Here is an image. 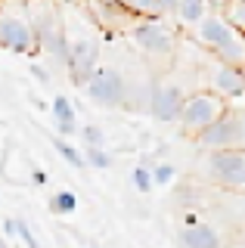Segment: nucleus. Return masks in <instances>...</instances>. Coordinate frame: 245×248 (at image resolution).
Returning a JSON list of instances; mask_svg holds the SVG:
<instances>
[{
	"instance_id": "7",
	"label": "nucleus",
	"mask_w": 245,
	"mask_h": 248,
	"mask_svg": "<svg viewBox=\"0 0 245 248\" xmlns=\"http://www.w3.org/2000/svg\"><path fill=\"white\" fill-rule=\"evenodd\" d=\"M211 93L224 99L227 108H245V78H242V68L214 62V68H211Z\"/></svg>"
},
{
	"instance_id": "15",
	"label": "nucleus",
	"mask_w": 245,
	"mask_h": 248,
	"mask_svg": "<svg viewBox=\"0 0 245 248\" xmlns=\"http://www.w3.org/2000/svg\"><path fill=\"white\" fill-rule=\"evenodd\" d=\"M115 3H118L124 13L140 16V19H158V16H162L158 0H115Z\"/></svg>"
},
{
	"instance_id": "26",
	"label": "nucleus",
	"mask_w": 245,
	"mask_h": 248,
	"mask_svg": "<svg viewBox=\"0 0 245 248\" xmlns=\"http://www.w3.org/2000/svg\"><path fill=\"white\" fill-rule=\"evenodd\" d=\"M0 248H10V242H6V239H3V236H0Z\"/></svg>"
},
{
	"instance_id": "27",
	"label": "nucleus",
	"mask_w": 245,
	"mask_h": 248,
	"mask_svg": "<svg viewBox=\"0 0 245 248\" xmlns=\"http://www.w3.org/2000/svg\"><path fill=\"white\" fill-rule=\"evenodd\" d=\"M242 78H245V68H242Z\"/></svg>"
},
{
	"instance_id": "3",
	"label": "nucleus",
	"mask_w": 245,
	"mask_h": 248,
	"mask_svg": "<svg viewBox=\"0 0 245 248\" xmlns=\"http://www.w3.org/2000/svg\"><path fill=\"white\" fill-rule=\"evenodd\" d=\"M202 174L224 189L245 192V152H208L202 161Z\"/></svg>"
},
{
	"instance_id": "23",
	"label": "nucleus",
	"mask_w": 245,
	"mask_h": 248,
	"mask_svg": "<svg viewBox=\"0 0 245 248\" xmlns=\"http://www.w3.org/2000/svg\"><path fill=\"white\" fill-rule=\"evenodd\" d=\"M16 236L25 242V248H37V239L31 236V230H28V223L25 220H16Z\"/></svg>"
},
{
	"instance_id": "11",
	"label": "nucleus",
	"mask_w": 245,
	"mask_h": 248,
	"mask_svg": "<svg viewBox=\"0 0 245 248\" xmlns=\"http://www.w3.org/2000/svg\"><path fill=\"white\" fill-rule=\"evenodd\" d=\"M180 245L183 248H220L224 242H220V236H217V230L208 227V223H186L180 232Z\"/></svg>"
},
{
	"instance_id": "17",
	"label": "nucleus",
	"mask_w": 245,
	"mask_h": 248,
	"mask_svg": "<svg viewBox=\"0 0 245 248\" xmlns=\"http://www.w3.org/2000/svg\"><path fill=\"white\" fill-rule=\"evenodd\" d=\"M53 149H56L62 158L68 161L72 168H84V155L72 146V140H62V137H53Z\"/></svg>"
},
{
	"instance_id": "5",
	"label": "nucleus",
	"mask_w": 245,
	"mask_h": 248,
	"mask_svg": "<svg viewBox=\"0 0 245 248\" xmlns=\"http://www.w3.org/2000/svg\"><path fill=\"white\" fill-rule=\"evenodd\" d=\"M84 90H87V96L93 99L96 106H106V108H115V106H121L127 99L124 78H121L118 68H109V65H99L96 72L87 78Z\"/></svg>"
},
{
	"instance_id": "29",
	"label": "nucleus",
	"mask_w": 245,
	"mask_h": 248,
	"mask_svg": "<svg viewBox=\"0 0 245 248\" xmlns=\"http://www.w3.org/2000/svg\"><path fill=\"white\" fill-rule=\"evenodd\" d=\"M230 3H233V0H230Z\"/></svg>"
},
{
	"instance_id": "8",
	"label": "nucleus",
	"mask_w": 245,
	"mask_h": 248,
	"mask_svg": "<svg viewBox=\"0 0 245 248\" xmlns=\"http://www.w3.org/2000/svg\"><path fill=\"white\" fill-rule=\"evenodd\" d=\"M65 68L72 72L75 84H87V78L99 68V46L90 37H75L65 50Z\"/></svg>"
},
{
	"instance_id": "20",
	"label": "nucleus",
	"mask_w": 245,
	"mask_h": 248,
	"mask_svg": "<svg viewBox=\"0 0 245 248\" xmlns=\"http://www.w3.org/2000/svg\"><path fill=\"white\" fill-rule=\"evenodd\" d=\"M84 165H90V168H96V170H106V168H112V155L106 152V149H87Z\"/></svg>"
},
{
	"instance_id": "2",
	"label": "nucleus",
	"mask_w": 245,
	"mask_h": 248,
	"mask_svg": "<svg viewBox=\"0 0 245 248\" xmlns=\"http://www.w3.org/2000/svg\"><path fill=\"white\" fill-rule=\"evenodd\" d=\"M224 112H227V103L220 96H214L211 90L186 93V103H183V112H180V127H183V134L199 137L202 130H208Z\"/></svg>"
},
{
	"instance_id": "12",
	"label": "nucleus",
	"mask_w": 245,
	"mask_h": 248,
	"mask_svg": "<svg viewBox=\"0 0 245 248\" xmlns=\"http://www.w3.org/2000/svg\"><path fill=\"white\" fill-rule=\"evenodd\" d=\"M211 53L217 56V62H220V65L245 68V34H239V31H233V34H230L227 41L217 46V50H211Z\"/></svg>"
},
{
	"instance_id": "1",
	"label": "nucleus",
	"mask_w": 245,
	"mask_h": 248,
	"mask_svg": "<svg viewBox=\"0 0 245 248\" xmlns=\"http://www.w3.org/2000/svg\"><path fill=\"white\" fill-rule=\"evenodd\" d=\"M205 152H245V108H227L208 130L196 137Z\"/></svg>"
},
{
	"instance_id": "16",
	"label": "nucleus",
	"mask_w": 245,
	"mask_h": 248,
	"mask_svg": "<svg viewBox=\"0 0 245 248\" xmlns=\"http://www.w3.org/2000/svg\"><path fill=\"white\" fill-rule=\"evenodd\" d=\"M220 16L227 19V25L233 31L245 34V0H233V3H227L224 10H220Z\"/></svg>"
},
{
	"instance_id": "4",
	"label": "nucleus",
	"mask_w": 245,
	"mask_h": 248,
	"mask_svg": "<svg viewBox=\"0 0 245 248\" xmlns=\"http://www.w3.org/2000/svg\"><path fill=\"white\" fill-rule=\"evenodd\" d=\"M0 46L10 53H34V28H31V16L0 6Z\"/></svg>"
},
{
	"instance_id": "21",
	"label": "nucleus",
	"mask_w": 245,
	"mask_h": 248,
	"mask_svg": "<svg viewBox=\"0 0 245 248\" xmlns=\"http://www.w3.org/2000/svg\"><path fill=\"white\" fill-rule=\"evenodd\" d=\"M149 174H152V186H168V183L174 180V165H168V161H162V165L149 168Z\"/></svg>"
},
{
	"instance_id": "14",
	"label": "nucleus",
	"mask_w": 245,
	"mask_h": 248,
	"mask_svg": "<svg viewBox=\"0 0 245 248\" xmlns=\"http://www.w3.org/2000/svg\"><path fill=\"white\" fill-rule=\"evenodd\" d=\"M208 13H211L208 0H177V6H174L177 22H180V25H186V28H196Z\"/></svg>"
},
{
	"instance_id": "25",
	"label": "nucleus",
	"mask_w": 245,
	"mask_h": 248,
	"mask_svg": "<svg viewBox=\"0 0 245 248\" xmlns=\"http://www.w3.org/2000/svg\"><path fill=\"white\" fill-rule=\"evenodd\" d=\"M31 180H34L37 186H41V183H47V174H44V170H34V177H31Z\"/></svg>"
},
{
	"instance_id": "10",
	"label": "nucleus",
	"mask_w": 245,
	"mask_h": 248,
	"mask_svg": "<svg viewBox=\"0 0 245 248\" xmlns=\"http://www.w3.org/2000/svg\"><path fill=\"white\" fill-rule=\"evenodd\" d=\"M230 34H233V28L227 25V19L220 13H208L196 25V41L202 44V46H208V50H217V46L224 44Z\"/></svg>"
},
{
	"instance_id": "28",
	"label": "nucleus",
	"mask_w": 245,
	"mask_h": 248,
	"mask_svg": "<svg viewBox=\"0 0 245 248\" xmlns=\"http://www.w3.org/2000/svg\"><path fill=\"white\" fill-rule=\"evenodd\" d=\"M90 248H96V245H90Z\"/></svg>"
},
{
	"instance_id": "6",
	"label": "nucleus",
	"mask_w": 245,
	"mask_h": 248,
	"mask_svg": "<svg viewBox=\"0 0 245 248\" xmlns=\"http://www.w3.org/2000/svg\"><path fill=\"white\" fill-rule=\"evenodd\" d=\"M131 37L149 56H171V50H174V31L162 19H140L131 28Z\"/></svg>"
},
{
	"instance_id": "18",
	"label": "nucleus",
	"mask_w": 245,
	"mask_h": 248,
	"mask_svg": "<svg viewBox=\"0 0 245 248\" xmlns=\"http://www.w3.org/2000/svg\"><path fill=\"white\" fill-rule=\"evenodd\" d=\"M75 208H78V196H75L72 189H62V192H56V196L50 199V211L53 214H72Z\"/></svg>"
},
{
	"instance_id": "22",
	"label": "nucleus",
	"mask_w": 245,
	"mask_h": 248,
	"mask_svg": "<svg viewBox=\"0 0 245 248\" xmlns=\"http://www.w3.org/2000/svg\"><path fill=\"white\" fill-rule=\"evenodd\" d=\"M131 180H134V186H137V192H149V189H152V174H149L146 165H137L134 174H131Z\"/></svg>"
},
{
	"instance_id": "24",
	"label": "nucleus",
	"mask_w": 245,
	"mask_h": 248,
	"mask_svg": "<svg viewBox=\"0 0 245 248\" xmlns=\"http://www.w3.org/2000/svg\"><path fill=\"white\" fill-rule=\"evenodd\" d=\"M158 6H162V13H174V6H177V0H158Z\"/></svg>"
},
{
	"instance_id": "9",
	"label": "nucleus",
	"mask_w": 245,
	"mask_h": 248,
	"mask_svg": "<svg viewBox=\"0 0 245 248\" xmlns=\"http://www.w3.org/2000/svg\"><path fill=\"white\" fill-rule=\"evenodd\" d=\"M183 103H186V93H183L180 84H174V81L155 84V90L149 93V112L155 115L158 121H168V124L180 121Z\"/></svg>"
},
{
	"instance_id": "13",
	"label": "nucleus",
	"mask_w": 245,
	"mask_h": 248,
	"mask_svg": "<svg viewBox=\"0 0 245 248\" xmlns=\"http://www.w3.org/2000/svg\"><path fill=\"white\" fill-rule=\"evenodd\" d=\"M53 121H56V137L68 140L72 134H78V115H75V106L68 103V96H53Z\"/></svg>"
},
{
	"instance_id": "19",
	"label": "nucleus",
	"mask_w": 245,
	"mask_h": 248,
	"mask_svg": "<svg viewBox=\"0 0 245 248\" xmlns=\"http://www.w3.org/2000/svg\"><path fill=\"white\" fill-rule=\"evenodd\" d=\"M78 130H81L84 143H87V149H106V137H103V130H99L96 124H84Z\"/></svg>"
}]
</instances>
